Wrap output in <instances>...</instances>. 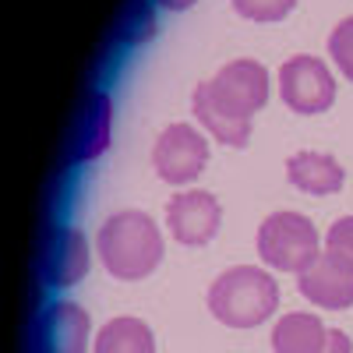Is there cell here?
Returning <instances> with one entry per match:
<instances>
[{
    "label": "cell",
    "instance_id": "14",
    "mask_svg": "<svg viewBox=\"0 0 353 353\" xmlns=\"http://www.w3.org/2000/svg\"><path fill=\"white\" fill-rule=\"evenodd\" d=\"M191 106H194V117H198V124L209 131L212 138H219L223 145H248L251 138V124H241V121H230V117L223 110H216V103L209 99V92H205V85L194 88V96H191Z\"/></svg>",
    "mask_w": 353,
    "mask_h": 353
},
{
    "label": "cell",
    "instance_id": "11",
    "mask_svg": "<svg viewBox=\"0 0 353 353\" xmlns=\"http://www.w3.org/2000/svg\"><path fill=\"white\" fill-rule=\"evenodd\" d=\"M290 184L304 194H336L343 191L346 173L329 152H297L286 163Z\"/></svg>",
    "mask_w": 353,
    "mask_h": 353
},
{
    "label": "cell",
    "instance_id": "16",
    "mask_svg": "<svg viewBox=\"0 0 353 353\" xmlns=\"http://www.w3.org/2000/svg\"><path fill=\"white\" fill-rule=\"evenodd\" d=\"M329 57L336 61V68L353 81V14L343 18L332 28V36H329Z\"/></svg>",
    "mask_w": 353,
    "mask_h": 353
},
{
    "label": "cell",
    "instance_id": "9",
    "mask_svg": "<svg viewBox=\"0 0 353 353\" xmlns=\"http://www.w3.org/2000/svg\"><path fill=\"white\" fill-rule=\"evenodd\" d=\"M92 318L74 301H53L39 318V353H85Z\"/></svg>",
    "mask_w": 353,
    "mask_h": 353
},
{
    "label": "cell",
    "instance_id": "2",
    "mask_svg": "<svg viewBox=\"0 0 353 353\" xmlns=\"http://www.w3.org/2000/svg\"><path fill=\"white\" fill-rule=\"evenodd\" d=\"M279 307V283L254 265H233L209 286V311L230 329L265 325Z\"/></svg>",
    "mask_w": 353,
    "mask_h": 353
},
{
    "label": "cell",
    "instance_id": "3",
    "mask_svg": "<svg viewBox=\"0 0 353 353\" xmlns=\"http://www.w3.org/2000/svg\"><path fill=\"white\" fill-rule=\"evenodd\" d=\"M321 251H325V241L318 237L314 223L301 212H272L258 226V254L269 269L301 276Z\"/></svg>",
    "mask_w": 353,
    "mask_h": 353
},
{
    "label": "cell",
    "instance_id": "13",
    "mask_svg": "<svg viewBox=\"0 0 353 353\" xmlns=\"http://www.w3.org/2000/svg\"><path fill=\"white\" fill-rule=\"evenodd\" d=\"M92 353H156V336L141 318H110L96 332Z\"/></svg>",
    "mask_w": 353,
    "mask_h": 353
},
{
    "label": "cell",
    "instance_id": "12",
    "mask_svg": "<svg viewBox=\"0 0 353 353\" xmlns=\"http://www.w3.org/2000/svg\"><path fill=\"white\" fill-rule=\"evenodd\" d=\"M329 343L325 321L307 311H290L272 325V350L276 353H321Z\"/></svg>",
    "mask_w": 353,
    "mask_h": 353
},
{
    "label": "cell",
    "instance_id": "5",
    "mask_svg": "<svg viewBox=\"0 0 353 353\" xmlns=\"http://www.w3.org/2000/svg\"><path fill=\"white\" fill-rule=\"evenodd\" d=\"M279 96L297 113H321L336 99V78L318 57H290L279 71Z\"/></svg>",
    "mask_w": 353,
    "mask_h": 353
},
{
    "label": "cell",
    "instance_id": "15",
    "mask_svg": "<svg viewBox=\"0 0 353 353\" xmlns=\"http://www.w3.org/2000/svg\"><path fill=\"white\" fill-rule=\"evenodd\" d=\"M110 121H113V110L106 96H96L85 110V121L78 131V145H74V159H96L106 141H110Z\"/></svg>",
    "mask_w": 353,
    "mask_h": 353
},
{
    "label": "cell",
    "instance_id": "6",
    "mask_svg": "<svg viewBox=\"0 0 353 353\" xmlns=\"http://www.w3.org/2000/svg\"><path fill=\"white\" fill-rule=\"evenodd\" d=\"M152 163L166 184H188L209 163V141L191 124H170L156 138Z\"/></svg>",
    "mask_w": 353,
    "mask_h": 353
},
{
    "label": "cell",
    "instance_id": "8",
    "mask_svg": "<svg viewBox=\"0 0 353 353\" xmlns=\"http://www.w3.org/2000/svg\"><path fill=\"white\" fill-rule=\"evenodd\" d=\"M297 286H301V297H307L311 304L325 311L353 307V265H346L343 258L329 251H321L297 276Z\"/></svg>",
    "mask_w": 353,
    "mask_h": 353
},
{
    "label": "cell",
    "instance_id": "17",
    "mask_svg": "<svg viewBox=\"0 0 353 353\" xmlns=\"http://www.w3.org/2000/svg\"><path fill=\"white\" fill-rule=\"evenodd\" d=\"M233 11L251 18V21H279L293 11L297 0H230Z\"/></svg>",
    "mask_w": 353,
    "mask_h": 353
},
{
    "label": "cell",
    "instance_id": "19",
    "mask_svg": "<svg viewBox=\"0 0 353 353\" xmlns=\"http://www.w3.org/2000/svg\"><path fill=\"white\" fill-rule=\"evenodd\" d=\"M321 353H353V343H350L346 332L329 329V343H325V350H321Z\"/></svg>",
    "mask_w": 353,
    "mask_h": 353
},
{
    "label": "cell",
    "instance_id": "1",
    "mask_svg": "<svg viewBox=\"0 0 353 353\" xmlns=\"http://www.w3.org/2000/svg\"><path fill=\"white\" fill-rule=\"evenodd\" d=\"M99 261L103 269L113 279H145L159 269L163 261V233L156 226L152 216L124 209V212H113L103 226H99Z\"/></svg>",
    "mask_w": 353,
    "mask_h": 353
},
{
    "label": "cell",
    "instance_id": "7",
    "mask_svg": "<svg viewBox=\"0 0 353 353\" xmlns=\"http://www.w3.org/2000/svg\"><path fill=\"white\" fill-rule=\"evenodd\" d=\"M219 223H223V209H219L216 194L201 191V188L173 194L170 205H166V226L173 233V241L184 244V248L209 244L216 237Z\"/></svg>",
    "mask_w": 353,
    "mask_h": 353
},
{
    "label": "cell",
    "instance_id": "20",
    "mask_svg": "<svg viewBox=\"0 0 353 353\" xmlns=\"http://www.w3.org/2000/svg\"><path fill=\"white\" fill-rule=\"evenodd\" d=\"M191 4H194V0H159V8H166V11H184Z\"/></svg>",
    "mask_w": 353,
    "mask_h": 353
},
{
    "label": "cell",
    "instance_id": "18",
    "mask_svg": "<svg viewBox=\"0 0 353 353\" xmlns=\"http://www.w3.org/2000/svg\"><path fill=\"white\" fill-rule=\"evenodd\" d=\"M325 251L343 258L346 265H353V216H343L329 226L325 233Z\"/></svg>",
    "mask_w": 353,
    "mask_h": 353
},
{
    "label": "cell",
    "instance_id": "10",
    "mask_svg": "<svg viewBox=\"0 0 353 353\" xmlns=\"http://www.w3.org/2000/svg\"><path fill=\"white\" fill-rule=\"evenodd\" d=\"M46 283L57 290H68L74 283H81L88 276V241L85 233H78L74 226H57L53 237L46 244Z\"/></svg>",
    "mask_w": 353,
    "mask_h": 353
},
{
    "label": "cell",
    "instance_id": "4",
    "mask_svg": "<svg viewBox=\"0 0 353 353\" xmlns=\"http://www.w3.org/2000/svg\"><path fill=\"white\" fill-rule=\"evenodd\" d=\"M201 85L216 103V110H223L230 121H241V124H251V117L269 99V71L258 61H248V57L230 61Z\"/></svg>",
    "mask_w": 353,
    "mask_h": 353
}]
</instances>
